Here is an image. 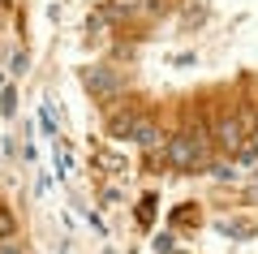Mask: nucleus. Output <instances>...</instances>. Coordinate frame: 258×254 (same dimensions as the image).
Here are the masks:
<instances>
[{"label": "nucleus", "instance_id": "obj_1", "mask_svg": "<svg viewBox=\"0 0 258 254\" xmlns=\"http://www.w3.org/2000/svg\"><path fill=\"white\" fill-rule=\"evenodd\" d=\"M211 146H215V134L203 121H189L185 129H176L164 142V160L172 164L176 173H198V168L211 164Z\"/></svg>", "mask_w": 258, "mask_h": 254}, {"label": "nucleus", "instance_id": "obj_2", "mask_svg": "<svg viewBox=\"0 0 258 254\" xmlns=\"http://www.w3.org/2000/svg\"><path fill=\"white\" fill-rule=\"evenodd\" d=\"M86 91L99 95V99H116L120 91H125V78H120L116 69H108V65H99V69H86Z\"/></svg>", "mask_w": 258, "mask_h": 254}, {"label": "nucleus", "instance_id": "obj_3", "mask_svg": "<svg viewBox=\"0 0 258 254\" xmlns=\"http://www.w3.org/2000/svg\"><path fill=\"white\" fill-rule=\"evenodd\" d=\"M215 146H220L224 155H232V151H241V146H245L241 121L232 117V112H220V117H215Z\"/></svg>", "mask_w": 258, "mask_h": 254}, {"label": "nucleus", "instance_id": "obj_4", "mask_svg": "<svg viewBox=\"0 0 258 254\" xmlns=\"http://www.w3.org/2000/svg\"><path fill=\"white\" fill-rule=\"evenodd\" d=\"M134 142H138L142 151H159L168 138H164V129H159L151 117H138V125H134Z\"/></svg>", "mask_w": 258, "mask_h": 254}, {"label": "nucleus", "instance_id": "obj_5", "mask_svg": "<svg viewBox=\"0 0 258 254\" xmlns=\"http://www.w3.org/2000/svg\"><path fill=\"white\" fill-rule=\"evenodd\" d=\"M134 125H138V108H120L116 117L108 121V134L112 138H134Z\"/></svg>", "mask_w": 258, "mask_h": 254}, {"label": "nucleus", "instance_id": "obj_6", "mask_svg": "<svg viewBox=\"0 0 258 254\" xmlns=\"http://www.w3.org/2000/svg\"><path fill=\"white\" fill-rule=\"evenodd\" d=\"M134 18V13H138V0H112V9H108V18Z\"/></svg>", "mask_w": 258, "mask_h": 254}, {"label": "nucleus", "instance_id": "obj_7", "mask_svg": "<svg viewBox=\"0 0 258 254\" xmlns=\"http://www.w3.org/2000/svg\"><path fill=\"white\" fill-rule=\"evenodd\" d=\"M13 233H18V220H13V216H9V211L0 207V241H9V237H13Z\"/></svg>", "mask_w": 258, "mask_h": 254}, {"label": "nucleus", "instance_id": "obj_8", "mask_svg": "<svg viewBox=\"0 0 258 254\" xmlns=\"http://www.w3.org/2000/svg\"><path fill=\"white\" fill-rule=\"evenodd\" d=\"M147 9H151V13H164V9H168V0H147Z\"/></svg>", "mask_w": 258, "mask_h": 254}, {"label": "nucleus", "instance_id": "obj_9", "mask_svg": "<svg viewBox=\"0 0 258 254\" xmlns=\"http://www.w3.org/2000/svg\"><path fill=\"white\" fill-rule=\"evenodd\" d=\"M0 254H22V250H18V245H0Z\"/></svg>", "mask_w": 258, "mask_h": 254}, {"label": "nucleus", "instance_id": "obj_10", "mask_svg": "<svg viewBox=\"0 0 258 254\" xmlns=\"http://www.w3.org/2000/svg\"><path fill=\"white\" fill-rule=\"evenodd\" d=\"M9 5H13V0H0V9H9Z\"/></svg>", "mask_w": 258, "mask_h": 254}]
</instances>
